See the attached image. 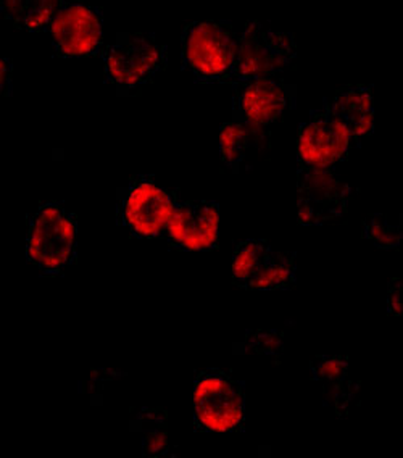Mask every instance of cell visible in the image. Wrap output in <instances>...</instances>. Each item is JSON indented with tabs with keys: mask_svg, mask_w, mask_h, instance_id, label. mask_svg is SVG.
<instances>
[{
	"mask_svg": "<svg viewBox=\"0 0 403 458\" xmlns=\"http://www.w3.org/2000/svg\"><path fill=\"white\" fill-rule=\"evenodd\" d=\"M76 215L60 202L39 204L28 215L26 259L42 276H62L76 260Z\"/></svg>",
	"mask_w": 403,
	"mask_h": 458,
	"instance_id": "obj_1",
	"label": "cell"
},
{
	"mask_svg": "<svg viewBox=\"0 0 403 458\" xmlns=\"http://www.w3.org/2000/svg\"><path fill=\"white\" fill-rule=\"evenodd\" d=\"M178 204L173 191L156 184L150 176H134L118 191V225L132 238H156L165 233Z\"/></svg>",
	"mask_w": 403,
	"mask_h": 458,
	"instance_id": "obj_2",
	"label": "cell"
},
{
	"mask_svg": "<svg viewBox=\"0 0 403 458\" xmlns=\"http://www.w3.org/2000/svg\"><path fill=\"white\" fill-rule=\"evenodd\" d=\"M294 36L278 33L270 26L252 20L239 38L236 62L230 81L248 82L274 78L288 70L296 58Z\"/></svg>",
	"mask_w": 403,
	"mask_h": 458,
	"instance_id": "obj_3",
	"label": "cell"
},
{
	"mask_svg": "<svg viewBox=\"0 0 403 458\" xmlns=\"http://www.w3.org/2000/svg\"><path fill=\"white\" fill-rule=\"evenodd\" d=\"M238 39L230 21H202L186 28L182 60L197 81H230Z\"/></svg>",
	"mask_w": 403,
	"mask_h": 458,
	"instance_id": "obj_4",
	"label": "cell"
},
{
	"mask_svg": "<svg viewBox=\"0 0 403 458\" xmlns=\"http://www.w3.org/2000/svg\"><path fill=\"white\" fill-rule=\"evenodd\" d=\"M196 423L208 433H234L244 426L242 385L222 369L202 371L194 385Z\"/></svg>",
	"mask_w": 403,
	"mask_h": 458,
	"instance_id": "obj_5",
	"label": "cell"
},
{
	"mask_svg": "<svg viewBox=\"0 0 403 458\" xmlns=\"http://www.w3.org/2000/svg\"><path fill=\"white\" fill-rule=\"evenodd\" d=\"M165 64V46L146 34H120L105 54L108 81L113 82L120 92L150 81Z\"/></svg>",
	"mask_w": 403,
	"mask_h": 458,
	"instance_id": "obj_6",
	"label": "cell"
},
{
	"mask_svg": "<svg viewBox=\"0 0 403 458\" xmlns=\"http://www.w3.org/2000/svg\"><path fill=\"white\" fill-rule=\"evenodd\" d=\"M298 221L321 226L342 218L350 200V186L332 168L302 166L297 173Z\"/></svg>",
	"mask_w": 403,
	"mask_h": 458,
	"instance_id": "obj_7",
	"label": "cell"
},
{
	"mask_svg": "<svg viewBox=\"0 0 403 458\" xmlns=\"http://www.w3.org/2000/svg\"><path fill=\"white\" fill-rule=\"evenodd\" d=\"M355 140L346 126L323 108L310 114L298 132V165L310 168H331L346 160Z\"/></svg>",
	"mask_w": 403,
	"mask_h": 458,
	"instance_id": "obj_8",
	"label": "cell"
},
{
	"mask_svg": "<svg viewBox=\"0 0 403 458\" xmlns=\"http://www.w3.org/2000/svg\"><path fill=\"white\" fill-rule=\"evenodd\" d=\"M296 104V86L262 78L240 82L232 98L234 122L262 128L276 123Z\"/></svg>",
	"mask_w": 403,
	"mask_h": 458,
	"instance_id": "obj_9",
	"label": "cell"
},
{
	"mask_svg": "<svg viewBox=\"0 0 403 458\" xmlns=\"http://www.w3.org/2000/svg\"><path fill=\"white\" fill-rule=\"evenodd\" d=\"M54 47L62 57H88L102 42L99 10L83 0H65L57 17L50 23Z\"/></svg>",
	"mask_w": 403,
	"mask_h": 458,
	"instance_id": "obj_10",
	"label": "cell"
},
{
	"mask_svg": "<svg viewBox=\"0 0 403 458\" xmlns=\"http://www.w3.org/2000/svg\"><path fill=\"white\" fill-rule=\"evenodd\" d=\"M220 207L210 200H189L176 205L168 221V244L186 252L212 250L218 242Z\"/></svg>",
	"mask_w": 403,
	"mask_h": 458,
	"instance_id": "obj_11",
	"label": "cell"
},
{
	"mask_svg": "<svg viewBox=\"0 0 403 458\" xmlns=\"http://www.w3.org/2000/svg\"><path fill=\"white\" fill-rule=\"evenodd\" d=\"M324 108L358 140L373 130V96L366 86H350L326 100Z\"/></svg>",
	"mask_w": 403,
	"mask_h": 458,
	"instance_id": "obj_12",
	"label": "cell"
},
{
	"mask_svg": "<svg viewBox=\"0 0 403 458\" xmlns=\"http://www.w3.org/2000/svg\"><path fill=\"white\" fill-rule=\"evenodd\" d=\"M270 136L262 128L231 122L222 124L220 132L222 162L232 172H238L248 160L250 152H264L268 148Z\"/></svg>",
	"mask_w": 403,
	"mask_h": 458,
	"instance_id": "obj_13",
	"label": "cell"
},
{
	"mask_svg": "<svg viewBox=\"0 0 403 458\" xmlns=\"http://www.w3.org/2000/svg\"><path fill=\"white\" fill-rule=\"evenodd\" d=\"M313 377L320 383L326 401L332 403L336 413H346L354 397V381L348 377V365L340 357H316L312 363Z\"/></svg>",
	"mask_w": 403,
	"mask_h": 458,
	"instance_id": "obj_14",
	"label": "cell"
},
{
	"mask_svg": "<svg viewBox=\"0 0 403 458\" xmlns=\"http://www.w3.org/2000/svg\"><path fill=\"white\" fill-rule=\"evenodd\" d=\"M274 252L266 241L248 239L236 247L232 257V281L239 287L256 291V283L270 268Z\"/></svg>",
	"mask_w": 403,
	"mask_h": 458,
	"instance_id": "obj_15",
	"label": "cell"
},
{
	"mask_svg": "<svg viewBox=\"0 0 403 458\" xmlns=\"http://www.w3.org/2000/svg\"><path fill=\"white\" fill-rule=\"evenodd\" d=\"M65 0H2L4 17L12 25L26 31L49 30Z\"/></svg>",
	"mask_w": 403,
	"mask_h": 458,
	"instance_id": "obj_16",
	"label": "cell"
},
{
	"mask_svg": "<svg viewBox=\"0 0 403 458\" xmlns=\"http://www.w3.org/2000/svg\"><path fill=\"white\" fill-rule=\"evenodd\" d=\"M142 434V450L146 457H160L168 452L165 411L156 409L144 410L138 417Z\"/></svg>",
	"mask_w": 403,
	"mask_h": 458,
	"instance_id": "obj_17",
	"label": "cell"
},
{
	"mask_svg": "<svg viewBox=\"0 0 403 458\" xmlns=\"http://www.w3.org/2000/svg\"><path fill=\"white\" fill-rule=\"evenodd\" d=\"M363 233H365V239H368L374 246L382 247V249L399 247L403 239L402 229L387 220L386 215H370L365 220Z\"/></svg>",
	"mask_w": 403,
	"mask_h": 458,
	"instance_id": "obj_18",
	"label": "cell"
},
{
	"mask_svg": "<svg viewBox=\"0 0 403 458\" xmlns=\"http://www.w3.org/2000/svg\"><path fill=\"white\" fill-rule=\"evenodd\" d=\"M248 345L252 351L264 355L280 353L282 349V335L276 331H256L248 335Z\"/></svg>",
	"mask_w": 403,
	"mask_h": 458,
	"instance_id": "obj_19",
	"label": "cell"
},
{
	"mask_svg": "<svg viewBox=\"0 0 403 458\" xmlns=\"http://www.w3.org/2000/svg\"><path fill=\"white\" fill-rule=\"evenodd\" d=\"M392 284V283H390ZM387 309L392 315H403V284H392L389 289Z\"/></svg>",
	"mask_w": 403,
	"mask_h": 458,
	"instance_id": "obj_20",
	"label": "cell"
}]
</instances>
